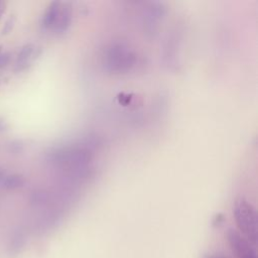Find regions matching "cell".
<instances>
[{"mask_svg": "<svg viewBox=\"0 0 258 258\" xmlns=\"http://www.w3.org/2000/svg\"><path fill=\"white\" fill-rule=\"evenodd\" d=\"M234 215L239 228L250 236L256 233V215L251 204L244 198H238L234 205Z\"/></svg>", "mask_w": 258, "mask_h": 258, "instance_id": "3", "label": "cell"}, {"mask_svg": "<svg viewBox=\"0 0 258 258\" xmlns=\"http://www.w3.org/2000/svg\"><path fill=\"white\" fill-rule=\"evenodd\" d=\"M163 15V8L159 3L152 4L149 9L147 10L145 17H144V25L146 30L154 31L155 27L158 25L157 23L160 20V16Z\"/></svg>", "mask_w": 258, "mask_h": 258, "instance_id": "5", "label": "cell"}, {"mask_svg": "<svg viewBox=\"0 0 258 258\" xmlns=\"http://www.w3.org/2000/svg\"><path fill=\"white\" fill-rule=\"evenodd\" d=\"M0 51H1V45H0Z\"/></svg>", "mask_w": 258, "mask_h": 258, "instance_id": "11", "label": "cell"}, {"mask_svg": "<svg viewBox=\"0 0 258 258\" xmlns=\"http://www.w3.org/2000/svg\"><path fill=\"white\" fill-rule=\"evenodd\" d=\"M135 56L125 44L114 43L106 51L105 64L111 72L122 73L128 71L134 63Z\"/></svg>", "mask_w": 258, "mask_h": 258, "instance_id": "2", "label": "cell"}, {"mask_svg": "<svg viewBox=\"0 0 258 258\" xmlns=\"http://www.w3.org/2000/svg\"><path fill=\"white\" fill-rule=\"evenodd\" d=\"M25 180L22 175L19 174H6L0 184V186L7 189H15L21 187Z\"/></svg>", "mask_w": 258, "mask_h": 258, "instance_id": "6", "label": "cell"}, {"mask_svg": "<svg viewBox=\"0 0 258 258\" xmlns=\"http://www.w3.org/2000/svg\"><path fill=\"white\" fill-rule=\"evenodd\" d=\"M37 55H38V48L35 47L32 43H27L23 45L16 57V62H15L16 70L17 71L25 70L37 57Z\"/></svg>", "mask_w": 258, "mask_h": 258, "instance_id": "4", "label": "cell"}, {"mask_svg": "<svg viewBox=\"0 0 258 258\" xmlns=\"http://www.w3.org/2000/svg\"><path fill=\"white\" fill-rule=\"evenodd\" d=\"M5 175H6V173H5L4 171L0 170V184H1V182H2V180H3V178H4Z\"/></svg>", "mask_w": 258, "mask_h": 258, "instance_id": "10", "label": "cell"}, {"mask_svg": "<svg viewBox=\"0 0 258 258\" xmlns=\"http://www.w3.org/2000/svg\"><path fill=\"white\" fill-rule=\"evenodd\" d=\"M71 9L67 4L59 1L51 2L41 19V25L44 29L51 30L55 33L64 32L71 24Z\"/></svg>", "mask_w": 258, "mask_h": 258, "instance_id": "1", "label": "cell"}, {"mask_svg": "<svg viewBox=\"0 0 258 258\" xmlns=\"http://www.w3.org/2000/svg\"><path fill=\"white\" fill-rule=\"evenodd\" d=\"M15 20L16 19H15L14 15H10L9 16V18L6 20V22L4 24V27L2 29V33L3 34H7V33H9L12 30V28L14 26V23H15Z\"/></svg>", "mask_w": 258, "mask_h": 258, "instance_id": "7", "label": "cell"}, {"mask_svg": "<svg viewBox=\"0 0 258 258\" xmlns=\"http://www.w3.org/2000/svg\"><path fill=\"white\" fill-rule=\"evenodd\" d=\"M9 60V54L8 53H4V54H0V68L4 67Z\"/></svg>", "mask_w": 258, "mask_h": 258, "instance_id": "8", "label": "cell"}, {"mask_svg": "<svg viewBox=\"0 0 258 258\" xmlns=\"http://www.w3.org/2000/svg\"><path fill=\"white\" fill-rule=\"evenodd\" d=\"M4 10H5V3L0 2V17L2 16V14H3Z\"/></svg>", "mask_w": 258, "mask_h": 258, "instance_id": "9", "label": "cell"}]
</instances>
